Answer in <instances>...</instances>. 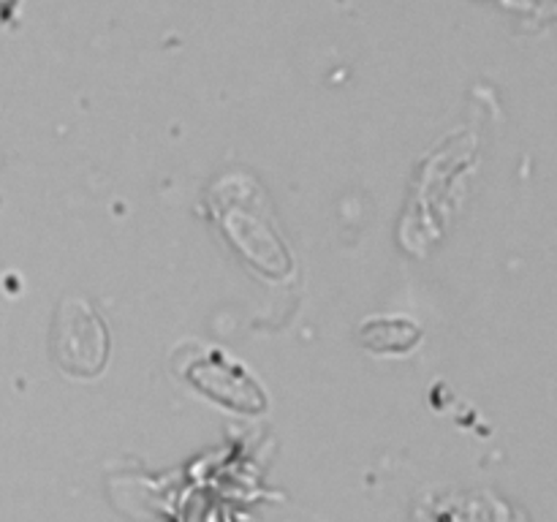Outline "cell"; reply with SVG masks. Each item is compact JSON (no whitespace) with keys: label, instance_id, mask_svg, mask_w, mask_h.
Masks as SVG:
<instances>
[{"label":"cell","instance_id":"obj_1","mask_svg":"<svg viewBox=\"0 0 557 522\" xmlns=\"http://www.w3.org/2000/svg\"><path fill=\"white\" fill-rule=\"evenodd\" d=\"M107 324L85 299H65L52 326L54 362L71 375H96L107 364Z\"/></svg>","mask_w":557,"mask_h":522}]
</instances>
